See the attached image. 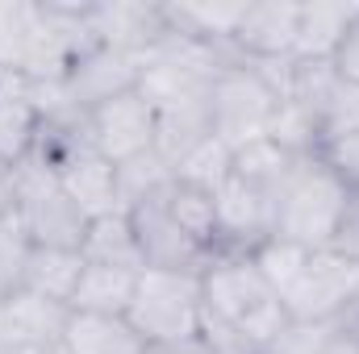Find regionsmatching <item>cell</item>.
<instances>
[{
    "label": "cell",
    "mask_w": 359,
    "mask_h": 354,
    "mask_svg": "<svg viewBox=\"0 0 359 354\" xmlns=\"http://www.w3.org/2000/svg\"><path fill=\"white\" fill-rule=\"evenodd\" d=\"M29 259H34V242L21 229V221L13 217L8 225H0V300L13 296V292H21Z\"/></svg>",
    "instance_id": "cell-28"
},
{
    "label": "cell",
    "mask_w": 359,
    "mask_h": 354,
    "mask_svg": "<svg viewBox=\"0 0 359 354\" xmlns=\"http://www.w3.org/2000/svg\"><path fill=\"white\" fill-rule=\"evenodd\" d=\"M322 354H359V342L347 334V325H343V330H339V334L322 346Z\"/></svg>",
    "instance_id": "cell-35"
},
{
    "label": "cell",
    "mask_w": 359,
    "mask_h": 354,
    "mask_svg": "<svg viewBox=\"0 0 359 354\" xmlns=\"http://www.w3.org/2000/svg\"><path fill=\"white\" fill-rule=\"evenodd\" d=\"M201 300H205V317L234 325L259 351L292 321L276 288L251 263V255H217L201 275Z\"/></svg>",
    "instance_id": "cell-1"
},
{
    "label": "cell",
    "mask_w": 359,
    "mask_h": 354,
    "mask_svg": "<svg viewBox=\"0 0 359 354\" xmlns=\"http://www.w3.org/2000/svg\"><path fill=\"white\" fill-rule=\"evenodd\" d=\"M59 183H63V192L84 208V217H104V213H117V167L104 159V155H96V150H80L67 167H59L55 171Z\"/></svg>",
    "instance_id": "cell-17"
},
{
    "label": "cell",
    "mask_w": 359,
    "mask_h": 354,
    "mask_svg": "<svg viewBox=\"0 0 359 354\" xmlns=\"http://www.w3.org/2000/svg\"><path fill=\"white\" fill-rule=\"evenodd\" d=\"M147 354H209L205 342H184V346H147Z\"/></svg>",
    "instance_id": "cell-36"
},
{
    "label": "cell",
    "mask_w": 359,
    "mask_h": 354,
    "mask_svg": "<svg viewBox=\"0 0 359 354\" xmlns=\"http://www.w3.org/2000/svg\"><path fill=\"white\" fill-rule=\"evenodd\" d=\"M21 204H17V221L29 234L34 246H55V250H80L88 217L84 208L63 192V183L55 171L21 159Z\"/></svg>",
    "instance_id": "cell-6"
},
{
    "label": "cell",
    "mask_w": 359,
    "mask_h": 354,
    "mask_svg": "<svg viewBox=\"0 0 359 354\" xmlns=\"http://www.w3.org/2000/svg\"><path fill=\"white\" fill-rule=\"evenodd\" d=\"M0 309H4V346H8V354L13 351H59L67 317H72L67 304L46 300V296L21 288V292L4 296Z\"/></svg>",
    "instance_id": "cell-13"
},
{
    "label": "cell",
    "mask_w": 359,
    "mask_h": 354,
    "mask_svg": "<svg viewBox=\"0 0 359 354\" xmlns=\"http://www.w3.org/2000/svg\"><path fill=\"white\" fill-rule=\"evenodd\" d=\"M334 67H339L343 80L359 84V13L351 21V29H347V38H343V46H339V55H334Z\"/></svg>",
    "instance_id": "cell-34"
},
{
    "label": "cell",
    "mask_w": 359,
    "mask_h": 354,
    "mask_svg": "<svg viewBox=\"0 0 359 354\" xmlns=\"http://www.w3.org/2000/svg\"><path fill=\"white\" fill-rule=\"evenodd\" d=\"M163 204L180 221V229L217 259V196L209 187L188 183V179H172L163 187Z\"/></svg>",
    "instance_id": "cell-21"
},
{
    "label": "cell",
    "mask_w": 359,
    "mask_h": 354,
    "mask_svg": "<svg viewBox=\"0 0 359 354\" xmlns=\"http://www.w3.org/2000/svg\"><path fill=\"white\" fill-rule=\"evenodd\" d=\"M309 255H313V250H305V246L284 242V238H276V234H271L268 242H259V246L251 250V263L259 267V275L276 288V296H284V292L292 288V279L301 275V267H305Z\"/></svg>",
    "instance_id": "cell-26"
},
{
    "label": "cell",
    "mask_w": 359,
    "mask_h": 354,
    "mask_svg": "<svg viewBox=\"0 0 359 354\" xmlns=\"http://www.w3.org/2000/svg\"><path fill=\"white\" fill-rule=\"evenodd\" d=\"M59 351L63 354H147V342L134 334V325L126 317L72 313Z\"/></svg>",
    "instance_id": "cell-18"
},
{
    "label": "cell",
    "mask_w": 359,
    "mask_h": 354,
    "mask_svg": "<svg viewBox=\"0 0 359 354\" xmlns=\"http://www.w3.org/2000/svg\"><path fill=\"white\" fill-rule=\"evenodd\" d=\"M80 255H84V263H96V267L147 271L138 238H134V225H130V217L121 208L104 213V217H92L88 229H84V242H80Z\"/></svg>",
    "instance_id": "cell-19"
},
{
    "label": "cell",
    "mask_w": 359,
    "mask_h": 354,
    "mask_svg": "<svg viewBox=\"0 0 359 354\" xmlns=\"http://www.w3.org/2000/svg\"><path fill=\"white\" fill-rule=\"evenodd\" d=\"M88 29L100 46H113L138 59H147L168 38L163 4H142V0H92Z\"/></svg>",
    "instance_id": "cell-11"
},
{
    "label": "cell",
    "mask_w": 359,
    "mask_h": 354,
    "mask_svg": "<svg viewBox=\"0 0 359 354\" xmlns=\"http://www.w3.org/2000/svg\"><path fill=\"white\" fill-rule=\"evenodd\" d=\"M126 321L147 346H184L201 342L205 300H201V275L192 271H138Z\"/></svg>",
    "instance_id": "cell-3"
},
{
    "label": "cell",
    "mask_w": 359,
    "mask_h": 354,
    "mask_svg": "<svg viewBox=\"0 0 359 354\" xmlns=\"http://www.w3.org/2000/svg\"><path fill=\"white\" fill-rule=\"evenodd\" d=\"M88 138L96 155H104L113 167H121V163L155 150V108L147 104V96L138 88L126 96H113L88 113Z\"/></svg>",
    "instance_id": "cell-8"
},
{
    "label": "cell",
    "mask_w": 359,
    "mask_h": 354,
    "mask_svg": "<svg viewBox=\"0 0 359 354\" xmlns=\"http://www.w3.org/2000/svg\"><path fill=\"white\" fill-rule=\"evenodd\" d=\"M297 25H301V4L297 0H247V13L234 29V55L247 63H288L297 50Z\"/></svg>",
    "instance_id": "cell-10"
},
{
    "label": "cell",
    "mask_w": 359,
    "mask_h": 354,
    "mask_svg": "<svg viewBox=\"0 0 359 354\" xmlns=\"http://www.w3.org/2000/svg\"><path fill=\"white\" fill-rule=\"evenodd\" d=\"M343 259L359 263V192L347 196V208H343V221H339V234H334V246Z\"/></svg>",
    "instance_id": "cell-32"
},
{
    "label": "cell",
    "mask_w": 359,
    "mask_h": 354,
    "mask_svg": "<svg viewBox=\"0 0 359 354\" xmlns=\"http://www.w3.org/2000/svg\"><path fill=\"white\" fill-rule=\"evenodd\" d=\"M343 325H322V321H288L276 338H271L264 354H322V346L339 334Z\"/></svg>",
    "instance_id": "cell-29"
},
{
    "label": "cell",
    "mask_w": 359,
    "mask_h": 354,
    "mask_svg": "<svg viewBox=\"0 0 359 354\" xmlns=\"http://www.w3.org/2000/svg\"><path fill=\"white\" fill-rule=\"evenodd\" d=\"M297 159L301 155H292V150H284L280 142H271V138H255V142H243V146H234V155H230V176L247 179V183H255V187H264V192H284V183L292 176V167H297Z\"/></svg>",
    "instance_id": "cell-23"
},
{
    "label": "cell",
    "mask_w": 359,
    "mask_h": 354,
    "mask_svg": "<svg viewBox=\"0 0 359 354\" xmlns=\"http://www.w3.org/2000/svg\"><path fill=\"white\" fill-rule=\"evenodd\" d=\"M38 125L42 117H38L34 84L17 71H0V159L21 163L34 146Z\"/></svg>",
    "instance_id": "cell-14"
},
{
    "label": "cell",
    "mask_w": 359,
    "mask_h": 354,
    "mask_svg": "<svg viewBox=\"0 0 359 354\" xmlns=\"http://www.w3.org/2000/svg\"><path fill=\"white\" fill-rule=\"evenodd\" d=\"M172 179H176V171H172V163H168L159 150H147V155L121 163V167H117V208L130 213L134 204L159 196Z\"/></svg>",
    "instance_id": "cell-25"
},
{
    "label": "cell",
    "mask_w": 359,
    "mask_h": 354,
    "mask_svg": "<svg viewBox=\"0 0 359 354\" xmlns=\"http://www.w3.org/2000/svg\"><path fill=\"white\" fill-rule=\"evenodd\" d=\"M17 204H21V167L0 159V225L17 217Z\"/></svg>",
    "instance_id": "cell-33"
},
{
    "label": "cell",
    "mask_w": 359,
    "mask_h": 354,
    "mask_svg": "<svg viewBox=\"0 0 359 354\" xmlns=\"http://www.w3.org/2000/svg\"><path fill=\"white\" fill-rule=\"evenodd\" d=\"M351 187L334 176L318 155H301L276 204V238L305 250H330Z\"/></svg>",
    "instance_id": "cell-2"
},
{
    "label": "cell",
    "mask_w": 359,
    "mask_h": 354,
    "mask_svg": "<svg viewBox=\"0 0 359 354\" xmlns=\"http://www.w3.org/2000/svg\"><path fill=\"white\" fill-rule=\"evenodd\" d=\"M134 283H138V271L84 263V275H80L67 309L72 313H100V317H126L130 296H134Z\"/></svg>",
    "instance_id": "cell-20"
},
{
    "label": "cell",
    "mask_w": 359,
    "mask_h": 354,
    "mask_svg": "<svg viewBox=\"0 0 359 354\" xmlns=\"http://www.w3.org/2000/svg\"><path fill=\"white\" fill-rule=\"evenodd\" d=\"M318 159L343 179L351 192H359V129L355 134H339V138H326L318 146Z\"/></svg>",
    "instance_id": "cell-31"
},
{
    "label": "cell",
    "mask_w": 359,
    "mask_h": 354,
    "mask_svg": "<svg viewBox=\"0 0 359 354\" xmlns=\"http://www.w3.org/2000/svg\"><path fill=\"white\" fill-rule=\"evenodd\" d=\"M42 34V0H0V71H25Z\"/></svg>",
    "instance_id": "cell-22"
},
{
    "label": "cell",
    "mask_w": 359,
    "mask_h": 354,
    "mask_svg": "<svg viewBox=\"0 0 359 354\" xmlns=\"http://www.w3.org/2000/svg\"><path fill=\"white\" fill-rule=\"evenodd\" d=\"M0 354H8V346H4V309H0Z\"/></svg>",
    "instance_id": "cell-38"
},
{
    "label": "cell",
    "mask_w": 359,
    "mask_h": 354,
    "mask_svg": "<svg viewBox=\"0 0 359 354\" xmlns=\"http://www.w3.org/2000/svg\"><path fill=\"white\" fill-rule=\"evenodd\" d=\"M142 80V59L138 55H126V50H113V46H92L76 59V67L67 71V96L76 100L80 113H92L96 104L113 100V96H126V92L138 88Z\"/></svg>",
    "instance_id": "cell-12"
},
{
    "label": "cell",
    "mask_w": 359,
    "mask_h": 354,
    "mask_svg": "<svg viewBox=\"0 0 359 354\" xmlns=\"http://www.w3.org/2000/svg\"><path fill=\"white\" fill-rule=\"evenodd\" d=\"M13 354H63V351H13Z\"/></svg>",
    "instance_id": "cell-39"
},
{
    "label": "cell",
    "mask_w": 359,
    "mask_h": 354,
    "mask_svg": "<svg viewBox=\"0 0 359 354\" xmlns=\"http://www.w3.org/2000/svg\"><path fill=\"white\" fill-rule=\"evenodd\" d=\"M213 196H217V255H251L276 234V204H280L276 192L226 176Z\"/></svg>",
    "instance_id": "cell-7"
},
{
    "label": "cell",
    "mask_w": 359,
    "mask_h": 354,
    "mask_svg": "<svg viewBox=\"0 0 359 354\" xmlns=\"http://www.w3.org/2000/svg\"><path fill=\"white\" fill-rule=\"evenodd\" d=\"M84 275V255L80 250H55V246H34V259L25 271V292H38L46 300H59L67 304L76 283Z\"/></svg>",
    "instance_id": "cell-24"
},
{
    "label": "cell",
    "mask_w": 359,
    "mask_h": 354,
    "mask_svg": "<svg viewBox=\"0 0 359 354\" xmlns=\"http://www.w3.org/2000/svg\"><path fill=\"white\" fill-rule=\"evenodd\" d=\"M359 129V84L351 80H339L334 96L326 100L322 108V142L326 138H339V134H355ZM318 142V146H322Z\"/></svg>",
    "instance_id": "cell-30"
},
{
    "label": "cell",
    "mask_w": 359,
    "mask_h": 354,
    "mask_svg": "<svg viewBox=\"0 0 359 354\" xmlns=\"http://www.w3.org/2000/svg\"><path fill=\"white\" fill-rule=\"evenodd\" d=\"M247 13V0H180V4H163V21L168 29L180 38H192V42H209V46H230L234 42V29Z\"/></svg>",
    "instance_id": "cell-16"
},
{
    "label": "cell",
    "mask_w": 359,
    "mask_h": 354,
    "mask_svg": "<svg viewBox=\"0 0 359 354\" xmlns=\"http://www.w3.org/2000/svg\"><path fill=\"white\" fill-rule=\"evenodd\" d=\"M359 13V0H313L301 4V25H297V50L292 59H330L339 55L351 21Z\"/></svg>",
    "instance_id": "cell-15"
},
{
    "label": "cell",
    "mask_w": 359,
    "mask_h": 354,
    "mask_svg": "<svg viewBox=\"0 0 359 354\" xmlns=\"http://www.w3.org/2000/svg\"><path fill=\"white\" fill-rule=\"evenodd\" d=\"M230 146L222 142V138H205L196 150H188L184 159L176 163V179H188V183H196V187H209V192H217L226 176H230Z\"/></svg>",
    "instance_id": "cell-27"
},
{
    "label": "cell",
    "mask_w": 359,
    "mask_h": 354,
    "mask_svg": "<svg viewBox=\"0 0 359 354\" xmlns=\"http://www.w3.org/2000/svg\"><path fill=\"white\" fill-rule=\"evenodd\" d=\"M343 325H347V334H351V338L359 342V309L351 313V317H347V321H343Z\"/></svg>",
    "instance_id": "cell-37"
},
{
    "label": "cell",
    "mask_w": 359,
    "mask_h": 354,
    "mask_svg": "<svg viewBox=\"0 0 359 354\" xmlns=\"http://www.w3.org/2000/svg\"><path fill=\"white\" fill-rule=\"evenodd\" d=\"M130 225H134V238H138V250H142V263L155 267V271H192V275H205V267L213 263V255L192 242L180 221L168 213L163 204V192L134 204L130 213Z\"/></svg>",
    "instance_id": "cell-9"
},
{
    "label": "cell",
    "mask_w": 359,
    "mask_h": 354,
    "mask_svg": "<svg viewBox=\"0 0 359 354\" xmlns=\"http://www.w3.org/2000/svg\"><path fill=\"white\" fill-rule=\"evenodd\" d=\"M276 67V63H271ZM271 67L259 63H230L217 71L213 96H209V117H213V138H222L230 150L255 138H268V125L280 108V88Z\"/></svg>",
    "instance_id": "cell-4"
},
{
    "label": "cell",
    "mask_w": 359,
    "mask_h": 354,
    "mask_svg": "<svg viewBox=\"0 0 359 354\" xmlns=\"http://www.w3.org/2000/svg\"><path fill=\"white\" fill-rule=\"evenodd\" d=\"M280 300L292 321L343 325L359 309V263L343 259L339 250H313Z\"/></svg>",
    "instance_id": "cell-5"
}]
</instances>
